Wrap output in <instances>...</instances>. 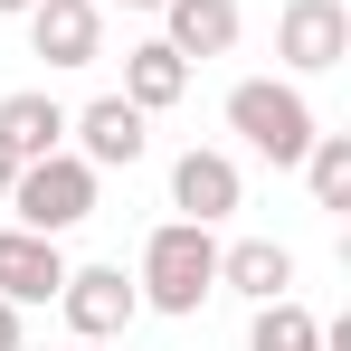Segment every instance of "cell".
Listing matches in <instances>:
<instances>
[{
    "label": "cell",
    "mask_w": 351,
    "mask_h": 351,
    "mask_svg": "<svg viewBox=\"0 0 351 351\" xmlns=\"http://www.w3.org/2000/svg\"><path fill=\"white\" fill-rule=\"evenodd\" d=\"M19 10H29V0H0V19H19Z\"/></svg>",
    "instance_id": "cell-18"
},
{
    "label": "cell",
    "mask_w": 351,
    "mask_h": 351,
    "mask_svg": "<svg viewBox=\"0 0 351 351\" xmlns=\"http://www.w3.org/2000/svg\"><path fill=\"white\" fill-rule=\"evenodd\" d=\"M58 313H66V332H76V342H114L123 323L143 313V294H133V276H123V266H66Z\"/></svg>",
    "instance_id": "cell-4"
},
{
    "label": "cell",
    "mask_w": 351,
    "mask_h": 351,
    "mask_svg": "<svg viewBox=\"0 0 351 351\" xmlns=\"http://www.w3.org/2000/svg\"><path fill=\"white\" fill-rule=\"evenodd\" d=\"M276 58L294 76H323V66L351 58V10L342 0H285V19H276Z\"/></svg>",
    "instance_id": "cell-5"
},
{
    "label": "cell",
    "mask_w": 351,
    "mask_h": 351,
    "mask_svg": "<svg viewBox=\"0 0 351 351\" xmlns=\"http://www.w3.org/2000/svg\"><path fill=\"white\" fill-rule=\"evenodd\" d=\"M0 351H19V304L0 294Z\"/></svg>",
    "instance_id": "cell-16"
},
{
    "label": "cell",
    "mask_w": 351,
    "mask_h": 351,
    "mask_svg": "<svg viewBox=\"0 0 351 351\" xmlns=\"http://www.w3.org/2000/svg\"><path fill=\"white\" fill-rule=\"evenodd\" d=\"M171 209L199 219V228H219V219L237 209V162L228 152H180L171 162Z\"/></svg>",
    "instance_id": "cell-9"
},
{
    "label": "cell",
    "mask_w": 351,
    "mask_h": 351,
    "mask_svg": "<svg viewBox=\"0 0 351 351\" xmlns=\"http://www.w3.org/2000/svg\"><path fill=\"white\" fill-rule=\"evenodd\" d=\"M123 10H162V0H123Z\"/></svg>",
    "instance_id": "cell-19"
},
{
    "label": "cell",
    "mask_w": 351,
    "mask_h": 351,
    "mask_svg": "<svg viewBox=\"0 0 351 351\" xmlns=\"http://www.w3.org/2000/svg\"><path fill=\"white\" fill-rule=\"evenodd\" d=\"M304 180L323 209H351V133H313L304 143Z\"/></svg>",
    "instance_id": "cell-14"
},
{
    "label": "cell",
    "mask_w": 351,
    "mask_h": 351,
    "mask_svg": "<svg viewBox=\"0 0 351 351\" xmlns=\"http://www.w3.org/2000/svg\"><path fill=\"white\" fill-rule=\"evenodd\" d=\"M219 285L247 294V304H276V294L294 285V256L276 237H237V247H219Z\"/></svg>",
    "instance_id": "cell-11"
},
{
    "label": "cell",
    "mask_w": 351,
    "mask_h": 351,
    "mask_svg": "<svg viewBox=\"0 0 351 351\" xmlns=\"http://www.w3.org/2000/svg\"><path fill=\"white\" fill-rule=\"evenodd\" d=\"M143 123H152L143 105H123V95H95L86 114H66V133H76V162H95V171H133V162H143V143H152Z\"/></svg>",
    "instance_id": "cell-7"
},
{
    "label": "cell",
    "mask_w": 351,
    "mask_h": 351,
    "mask_svg": "<svg viewBox=\"0 0 351 351\" xmlns=\"http://www.w3.org/2000/svg\"><path fill=\"white\" fill-rule=\"evenodd\" d=\"M10 171H19V152H10V143H0V199H10Z\"/></svg>",
    "instance_id": "cell-17"
},
{
    "label": "cell",
    "mask_w": 351,
    "mask_h": 351,
    "mask_svg": "<svg viewBox=\"0 0 351 351\" xmlns=\"http://www.w3.org/2000/svg\"><path fill=\"white\" fill-rule=\"evenodd\" d=\"M228 123L266 152V162H276V171L304 162V143H313V105H304L294 86H276V76H247V86L228 95Z\"/></svg>",
    "instance_id": "cell-3"
},
{
    "label": "cell",
    "mask_w": 351,
    "mask_h": 351,
    "mask_svg": "<svg viewBox=\"0 0 351 351\" xmlns=\"http://www.w3.org/2000/svg\"><path fill=\"white\" fill-rule=\"evenodd\" d=\"M0 143H10L19 162L66 152V105H58V95H0Z\"/></svg>",
    "instance_id": "cell-13"
},
{
    "label": "cell",
    "mask_w": 351,
    "mask_h": 351,
    "mask_svg": "<svg viewBox=\"0 0 351 351\" xmlns=\"http://www.w3.org/2000/svg\"><path fill=\"white\" fill-rule=\"evenodd\" d=\"M10 228H38V237H66L76 219H95V162H76V152H38V162H19L10 171Z\"/></svg>",
    "instance_id": "cell-2"
},
{
    "label": "cell",
    "mask_w": 351,
    "mask_h": 351,
    "mask_svg": "<svg viewBox=\"0 0 351 351\" xmlns=\"http://www.w3.org/2000/svg\"><path fill=\"white\" fill-rule=\"evenodd\" d=\"M29 48L48 66H95L105 58V0H29Z\"/></svg>",
    "instance_id": "cell-6"
},
{
    "label": "cell",
    "mask_w": 351,
    "mask_h": 351,
    "mask_svg": "<svg viewBox=\"0 0 351 351\" xmlns=\"http://www.w3.org/2000/svg\"><path fill=\"white\" fill-rule=\"evenodd\" d=\"M180 58H228L237 48V0H162Z\"/></svg>",
    "instance_id": "cell-12"
},
{
    "label": "cell",
    "mask_w": 351,
    "mask_h": 351,
    "mask_svg": "<svg viewBox=\"0 0 351 351\" xmlns=\"http://www.w3.org/2000/svg\"><path fill=\"white\" fill-rule=\"evenodd\" d=\"M323 342V323L294 304V294H276V304H256V332H247V351H313Z\"/></svg>",
    "instance_id": "cell-15"
},
{
    "label": "cell",
    "mask_w": 351,
    "mask_h": 351,
    "mask_svg": "<svg viewBox=\"0 0 351 351\" xmlns=\"http://www.w3.org/2000/svg\"><path fill=\"white\" fill-rule=\"evenodd\" d=\"M58 285H66L58 237H38V228H0V294H10V304H58Z\"/></svg>",
    "instance_id": "cell-8"
},
{
    "label": "cell",
    "mask_w": 351,
    "mask_h": 351,
    "mask_svg": "<svg viewBox=\"0 0 351 351\" xmlns=\"http://www.w3.org/2000/svg\"><path fill=\"white\" fill-rule=\"evenodd\" d=\"M76 351H105V342H76Z\"/></svg>",
    "instance_id": "cell-20"
},
{
    "label": "cell",
    "mask_w": 351,
    "mask_h": 351,
    "mask_svg": "<svg viewBox=\"0 0 351 351\" xmlns=\"http://www.w3.org/2000/svg\"><path fill=\"white\" fill-rule=\"evenodd\" d=\"M133 294H143L152 313H199V304L219 294V237L199 228V219H162V228L143 237Z\"/></svg>",
    "instance_id": "cell-1"
},
{
    "label": "cell",
    "mask_w": 351,
    "mask_h": 351,
    "mask_svg": "<svg viewBox=\"0 0 351 351\" xmlns=\"http://www.w3.org/2000/svg\"><path fill=\"white\" fill-rule=\"evenodd\" d=\"M190 95V58H180L171 38H143V48H123V105H143V114H162Z\"/></svg>",
    "instance_id": "cell-10"
}]
</instances>
